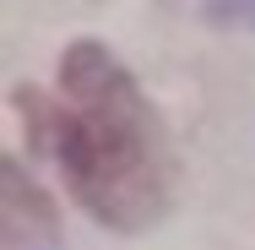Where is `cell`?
Wrapping results in <instances>:
<instances>
[{
	"label": "cell",
	"instance_id": "cell-1",
	"mask_svg": "<svg viewBox=\"0 0 255 250\" xmlns=\"http://www.w3.org/2000/svg\"><path fill=\"white\" fill-rule=\"evenodd\" d=\"M16 114L60 163L76 201L109 229H147L174 196V152L163 120L114 54L82 38L60 60V98L16 87Z\"/></svg>",
	"mask_w": 255,
	"mask_h": 250
},
{
	"label": "cell",
	"instance_id": "cell-2",
	"mask_svg": "<svg viewBox=\"0 0 255 250\" xmlns=\"http://www.w3.org/2000/svg\"><path fill=\"white\" fill-rule=\"evenodd\" d=\"M0 191H5V250H22L27 240H49L54 234V207L44 201V191L27 185V174L5 158L0 169Z\"/></svg>",
	"mask_w": 255,
	"mask_h": 250
},
{
	"label": "cell",
	"instance_id": "cell-3",
	"mask_svg": "<svg viewBox=\"0 0 255 250\" xmlns=\"http://www.w3.org/2000/svg\"><path fill=\"white\" fill-rule=\"evenodd\" d=\"M212 16H223L234 27H255V0H212Z\"/></svg>",
	"mask_w": 255,
	"mask_h": 250
}]
</instances>
